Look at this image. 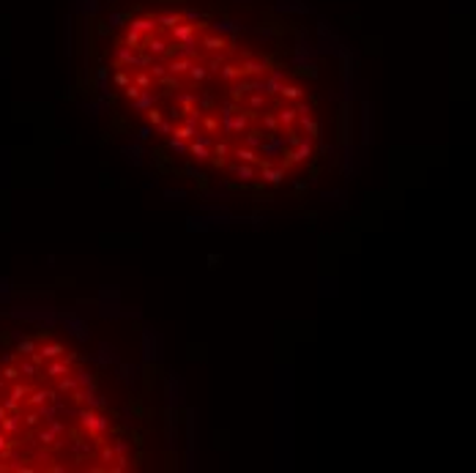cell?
I'll use <instances>...</instances> for the list:
<instances>
[{
    "label": "cell",
    "instance_id": "obj_1",
    "mask_svg": "<svg viewBox=\"0 0 476 473\" xmlns=\"http://www.w3.org/2000/svg\"><path fill=\"white\" fill-rule=\"evenodd\" d=\"M77 416H79V424H82V427L91 432L93 441H99V438H102L104 432L110 429V418H107L102 410H93V408H88V405H85V408L79 410Z\"/></svg>",
    "mask_w": 476,
    "mask_h": 473
},
{
    "label": "cell",
    "instance_id": "obj_2",
    "mask_svg": "<svg viewBox=\"0 0 476 473\" xmlns=\"http://www.w3.org/2000/svg\"><path fill=\"white\" fill-rule=\"evenodd\" d=\"M227 173H230L236 181H241V184H254V178H257V167L244 164V161H236V159L227 161Z\"/></svg>",
    "mask_w": 476,
    "mask_h": 473
},
{
    "label": "cell",
    "instance_id": "obj_3",
    "mask_svg": "<svg viewBox=\"0 0 476 473\" xmlns=\"http://www.w3.org/2000/svg\"><path fill=\"white\" fill-rule=\"evenodd\" d=\"M287 148V140L282 137V134H266V140H263V145H260V151H263V159H277V156H282V151Z\"/></svg>",
    "mask_w": 476,
    "mask_h": 473
},
{
    "label": "cell",
    "instance_id": "obj_4",
    "mask_svg": "<svg viewBox=\"0 0 476 473\" xmlns=\"http://www.w3.org/2000/svg\"><path fill=\"white\" fill-rule=\"evenodd\" d=\"M63 326L69 328V334H74L77 339H82V342L91 336V334H88V326H85V323L79 320L77 315H63Z\"/></svg>",
    "mask_w": 476,
    "mask_h": 473
},
{
    "label": "cell",
    "instance_id": "obj_5",
    "mask_svg": "<svg viewBox=\"0 0 476 473\" xmlns=\"http://www.w3.org/2000/svg\"><path fill=\"white\" fill-rule=\"evenodd\" d=\"M230 156H236V161H244V164H254V167L260 164V159H263V156H257V151H254V148H249V145H238V148H233Z\"/></svg>",
    "mask_w": 476,
    "mask_h": 473
},
{
    "label": "cell",
    "instance_id": "obj_6",
    "mask_svg": "<svg viewBox=\"0 0 476 473\" xmlns=\"http://www.w3.org/2000/svg\"><path fill=\"white\" fill-rule=\"evenodd\" d=\"M197 123H194L192 118H184L181 120V123L176 126V132H172V137H178V140H186V143H189V140H194L197 137Z\"/></svg>",
    "mask_w": 476,
    "mask_h": 473
},
{
    "label": "cell",
    "instance_id": "obj_7",
    "mask_svg": "<svg viewBox=\"0 0 476 473\" xmlns=\"http://www.w3.org/2000/svg\"><path fill=\"white\" fill-rule=\"evenodd\" d=\"M189 156L197 161V164H205V161H211V148L208 145H203V143H197V140H189Z\"/></svg>",
    "mask_w": 476,
    "mask_h": 473
},
{
    "label": "cell",
    "instance_id": "obj_8",
    "mask_svg": "<svg viewBox=\"0 0 476 473\" xmlns=\"http://www.w3.org/2000/svg\"><path fill=\"white\" fill-rule=\"evenodd\" d=\"M156 99H159V96H156V93H148V91H143V93H140V96H137V99H134V101H132V110H134V112H143V110H145V112H148V110H151V107H153V104H156Z\"/></svg>",
    "mask_w": 476,
    "mask_h": 473
},
{
    "label": "cell",
    "instance_id": "obj_9",
    "mask_svg": "<svg viewBox=\"0 0 476 473\" xmlns=\"http://www.w3.org/2000/svg\"><path fill=\"white\" fill-rule=\"evenodd\" d=\"M282 79H285L282 74H279V71H274L271 77H268L266 82H263V93H266V96H279V91H282V85H285Z\"/></svg>",
    "mask_w": 476,
    "mask_h": 473
},
{
    "label": "cell",
    "instance_id": "obj_10",
    "mask_svg": "<svg viewBox=\"0 0 476 473\" xmlns=\"http://www.w3.org/2000/svg\"><path fill=\"white\" fill-rule=\"evenodd\" d=\"M277 118H279V126H285V129L290 132V129H293V123L298 120V112H296V107L287 104V107H282V110L277 112Z\"/></svg>",
    "mask_w": 476,
    "mask_h": 473
},
{
    "label": "cell",
    "instance_id": "obj_11",
    "mask_svg": "<svg viewBox=\"0 0 476 473\" xmlns=\"http://www.w3.org/2000/svg\"><path fill=\"white\" fill-rule=\"evenodd\" d=\"M69 369H71V364H66L63 359H52V364H47V377H63V375H69Z\"/></svg>",
    "mask_w": 476,
    "mask_h": 473
},
{
    "label": "cell",
    "instance_id": "obj_12",
    "mask_svg": "<svg viewBox=\"0 0 476 473\" xmlns=\"http://www.w3.org/2000/svg\"><path fill=\"white\" fill-rule=\"evenodd\" d=\"M260 123H263V132H266V134H277V132H279V118H277V112L263 110V112H260Z\"/></svg>",
    "mask_w": 476,
    "mask_h": 473
},
{
    "label": "cell",
    "instance_id": "obj_13",
    "mask_svg": "<svg viewBox=\"0 0 476 473\" xmlns=\"http://www.w3.org/2000/svg\"><path fill=\"white\" fill-rule=\"evenodd\" d=\"M120 153H123V156L129 159V161H132L134 167H140V164H143V159H140V156H143V145H140V143L123 145V148H120Z\"/></svg>",
    "mask_w": 476,
    "mask_h": 473
},
{
    "label": "cell",
    "instance_id": "obj_14",
    "mask_svg": "<svg viewBox=\"0 0 476 473\" xmlns=\"http://www.w3.org/2000/svg\"><path fill=\"white\" fill-rule=\"evenodd\" d=\"M82 405H88V408H93V410H104V408H107V400L96 394V389H85V400H82Z\"/></svg>",
    "mask_w": 476,
    "mask_h": 473
},
{
    "label": "cell",
    "instance_id": "obj_15",
    "mask_svg": "<svg viewBox=\"0 0 476 473\" xmlns=\"http://www.w3.org/2000/svg\"><path fill=\"white\" fill-rule=\"evenodd\" d=\"M19 424H22V416L19 413H9L6 418H0V429H3L6 435H14V432L19 429Z\"/></svg>",
    "mask_w": 476,
    "mask_h": 473
},
{
    "label": "cell",
    "instance_id": "obj_16",
    "mask_svg": "<svg viewBox=\"0 0 476 473\" xmlns=\"http://www.w3.org/2000/svg\"><path fill=\"white\" fill-rule=\"evenodd\" d=\"M38 353L44 356V359H60V356L66 353V348L60 342H47V345H41L38 348Z\"/></svg>",
    "mask_w": 476,
    "mask_h": 473
},
{
    "label": "cell",
    "instance_id": "obj_17",
    "mask_svg": "<svg viewBox=\"0 0 476 473\" xmlns=\"http://www.w3.org/2000/svg\"><path fill=\"white\" fill-rule=\"evenodd\" d=\"M79 389V383H77V375H63V377H58V391L60 394H71V391H77Z\"/></svg>",
    "mask_w": 476,
    "mask_h": 473
},
{
    "label": "cell",
    "instance_id": "obj_18",
    "mask_svg": "<svg viewBox=\"0 0 476 473\" xmlns=\"http://www.w3.org/2000/svg\"><path fill=\"white\" fill-rule=\"evenodd\" d=\"M263 140H266V132L263 129H246V137H244V145H249L257 151L260 145H263Z\"/></svg>",
    "mask_w": 476,
    "mask_h": 473
},
{
    "label": "cell",
    "instance_id": "obj_19",
    "mask_svg": "<svg viewBox=\"0 0 476 473\" xmlns=\"http://www.w3.org/2000/svg\"><path fill=\"white\" fill-rule=\"evenodd\" d=\"M241 71H244V77H260V74L266 71V66L260 63V60L249 58V60H244V66H241Z\"/></svg>",
    "mask_w": 476,
    "mask_h": 473
},
{
    "label": "cell",
    "instance_id": "obj_20",
    "mask_svg": "<svg viewBox=\"0 0 476 473\" xmlns=\"http://www.w3.org/2000/svg\"><path fill=\"white\" fill-rule=\"evenodd\" d=\"M167 151H172V153H178V156H186V151H189V143H186V140H178V137H167Z\"/></svg>",
    "mask_w": 476,
    "mask_h": 473
},
{
    "label": "cell",
    "instance_id": "obj_21",
    "mask_svg": "<svg viewBox=\"0 0 476 473\" xmlns=\"http://www.w3.org/2000/svg\"><path fill=\"white\" fill-rule=\"evenodd\" d=\"M30 386H28V383H17L14 380V386H11V391H9V394H6V397H11V400H17V402H22V400H28V394H30Z\"/></svg>",
    "mask_w": 476,
    "mask_h": 473
},
{
    "label": "cell",
    "instance_id": "obj_22",
    "mask_svg": "<svg viewBox=\"0 0 476 473\" xmlns=\"http://www.w3.org/2000/svg\"><path fill=\"white\" fill-rule=\"evenodd\" d=\"M298 123H301V129H304L307 132V137H320V126L318 123H315V120L310 118V115H301V118H298Z\"/></svg>",
    "mask_w": 476,
    "mask_h": 473
},
{
    "label": "cell",
    "instance_id": "obj_23",
    "mask_svg": "<svg viewBox=\"0 0 476 473\" xmlns=\"http://www.w3.org/2000/svg\"><path fill=\"white\" fill-rule=\"evenodd\" d=\"M249 129V112H236L233 115V134H241Z\"/></svg>",
    "mask_w": 476,
    "mask_h": 473
},
{
    "label": "cell",
    "instance_id": "obj_24",
    "mask_svg": "<svg viewBox=\"0 0 476 473\" xmlns=\"http://www.w3.org/2000/svg\"><path fill=\"white\" fill-rule=\"evenodd\" d=\"M77 375V383H79V389H96V377H93L91 369H79Z\"/></svg>",
    "mask_w": 476,
    "mask_h": 473
},
{
    "label": "cell",
    "instance_id": "obj_25",
    "mask_svg": "<svg viewBox=\"0 0 476 473\" xmlns=\"http://www.w3.org/2000/svg\"><path fill=\"white\" fill-rule=\"evenodd\" d=\"M225 44H227V41L219 36V33H213V36H205V38H203V47H205V50H211V52L225 50Z\"/></svg>",
    "mask_w": 476,
    "mask_h": 473
},
{
    "label": "cell",
    "instance_id": "obj_26",
    "mask_svg": "<svg viewBox=\"0 0 476 473\" xmlns=\"http://www.w3.org/2000/svg\"><path fill=\"white\" fill-rule=\"evenodd\" d=\"M219 74H222V79H227V82H236V79L244 77V71H241V66H233V63H227L225 69H219Z\"/></svg>",
    "mask_w": 476,
    "mask_h": 473
},
{
    "label": "cell",
    "instance_id": "obj_27",
    "mask_svg": "<svg viewBox=\"0 0 476 473\" xmlns=\"http://www.w3.org/2000/svg\"><path fill=\"white\" fill-rule=\"evenodd\" d=\"M200 123H203V129H205V132H211V134H222V123H219L217 115H205V118H200Z\"/></svg>",
    "mask_w": 476,
    "mask_h": 473
},
{
    "label": "cell",
    "instance_id": "obj_28",
    "mask_svg": "<svg viewBox=\"0 0 476 473\" xmlns=\"http://www.w3.org/2000/svg\"><path fill=\"white\" fill-rule=\"evenodd\" d=\"M279 96H282L285 101H298L301 96H304V91H301L298 85H282V91H279Z\"/></svg>",
    "mask_w": 476,
    "mask_h": 473
},
{
    "label": "cell",
    "instance_id": "obj_29",
    "mask_svg": "<svg viewBox=\"0 0 476 473\" xmlns=\"http://www.w3.org/2000/svg\"><path fill=\"white\" fill-rule=\"evenodd\" d=\"M189 58H181V60H172L170 66H167V71L170 74H189Z\"/></svg>",
    "mask_w": 476,
    "mask_h": 473
},
{
    "label": "cell",
    "instance_id": "obj_30",
    "mask_svg": "<svg viewBox=\"0 0 476 473\" xmlns=\"http://www.w3.org/2000/svg\"><path fill=\"white\" fill-rule=\"evenodd\" d=\"M36 350H38V348H36V342L28 339V336H22V339L17 342V353H22V356H33Z\"/></svg>",
    "mask_w": 476,
    "mask_h": 473
},
{
    "label": "cell",
    "instance_id": "obj_31",
    "mask_svg": "<svg viewBox=\"0 0 476 473\" xmlns=\"http://www.w3.org/2000/svg\"><path fill=\"white\" fill-rule=\"evenodd\" d=\"M184 173L189 175V178H194V181H200V184H208V175H205L203 170H200L197 164H186V167H184Z\"/></svg>",
    "mask_w": 476,
    "mask_h": 473
},
{
    "label": "cell",
    "instance_id": "obj_32",
    "mask_svg": "<svg viewBox=\"0 0 476 473\" xmlns=\"http://www.w3.org/2000/svg\"><path fill=\"white\" fill-rule=\"evenodd\" d=\"M194 101H197L194 93H178V104H181V110H184V115L189 110H194Z\"/></svg>",
    "mask_w": 476,
    "mask_h": 473
},
{
    "label": "cell",
    "instance_id": "obj_33",
    "mask_svg": "<svg viewBox=\"0 0 476 473\" xmlns=\"http://www.w3.org/2000/svg\"><path fill=\"white\" fill-rule=\"evenodd\" d=\"M249 107H252V110H257V112H263L266 110V93L263 91H254L252 96H249Z\"/></svg>",
    "mask_w": 476,
    "mask_h": 473
},
{
    "label": "cell",
    "instance_id": "obj_34",
    "mask_svg": "<svg viewBox=\"0 0 476 473\" xmlns=\"http://www.w3.org/2000/svg\"><path fill=\"white\" fill-rule=\"evenodd\" d=\"M118 372H120V380L134 383V377H137V367H132V364H120Z\"/></svg>",
    "mask_w": 476,
    "mask_h": 473
},
{
    "label": "cell",
    "instance_id": "obj_35",
    "mask_svg": "<svg viewBox=\"0 0 476 473\" xmlns=\"http://www.w3.org/2000/svg\"><path fill=\"white\" fill-rule=\"evenodd\" d=\"M96 361L99 364H112V361H118V356H115V350H112V348H107V345H104V348L99 350Z\"/></svg>",
    "mask_w": 476,
    "mask_h": 473
},
{
    "label": "cell",
    "instance_id": "obj_36",
    "mask_svg": "<svg viewBox=\"0 0 476 473\" xmlns=\"http://www.w3.org/2000/svg\"><path fill=\"white\" fill-rule=\"evenodd\" d=\"M197 101H200V107H197L200 112H208V110H213V107H217V99H213L211 93H200Z\"/></svg>",
    "mask_w": 476,
    "mask_h": 473
},
{
    "label": "cell",
    "instance_id": "obj_37",
    "mask_svg": "<svg viewBox=\"0 0 476 473\" xmlns=\"http://www.w3.org/2000/svg\"><path fill=\"white\" fill-rule=\"evenodd\" d=\"M134 85H140L143 91H148V88L153 85V77H151L148 71H137V74H134Z\"/></svg>",
    "mask_w": 476,
    "mask_h": 473
},
{
    "label": "cell",
    "instance_id": "obj_38",
    "mask_svg": "<svg viewBox=\"0 0 476 473\" xmlns=\"http://www.w3.org/2000/svg\"><path fill=\"white\" fill-rule=\"evenodd\" d=\"M36 372H38V364L33 361V359L19 364V375H25V377H36Z\"/></svg>",
    "mask_w": 476,
    "mask_h": 473
},
{
    "label": "cell",
    "instance_id": "obj_39",
    "mask_svg": "<svg viewBox=\"0 0 476 473\" xmlns=\"http://www.w3.org/2000/svg\"><path fill=\"white\" fill-rule=\"evenodd\" d=\"M189 77L194 82H203V79L208 77V69H205V66H189Z\"/></svg>",
    "mask_w": 476,
    "mask_h": 473
},
{
    "label": "cell",
    "instance_id": "obj_40",
    "mask_svg": "<svg viewBox=\"0 0 476 473\" xmlns=\"http://www.w3.org/2000/svg\"><path fill=\"white\" fill-rule=\"evenodd\" d=\"M0 375L6 377V383H14V380H19V367H11V364H6Z\"/></svg>",
    "mask_w": 476,
    "mask_h": 473
},
{
    "label": "cell",
    "instance_id": "obj_41",
    "mask_svg": "<svg viewBox=\"0 0 476 473\" xmlns=\"http://www.w3.org/2000/svg\"><path fill=\"white\" fill-rule=\"evenodd\" d=\"M153 132H159V134H164V137H170V134L176 132V123L164 118V120H162V123H159V126H153Z\"/></svg>",
    "mask_w": 476,
    "mask_h": 473
},
{
    "label": "cell",
    "instance_id": "obj_42",
    "mask_svg": "<svg viewBox=\"0 0 476 473\" xmlns=\"http://www.w3.org/2000/svg\"><path fill=\"white\" fill-rule=\"evenodd\" d=\"M38 443H44V446H52V443H55L58 441V435H55V432H52V429H41V432H38Z\"/></svg>",
    "mask_w": 476,
    "mask_h": 473
},
{
    "label": "cell",
    "instance_id": "obj_43",
    "mask_svg": "<svg viewBox=\"0 0 476 473\" xmlns=\"http://www.w3.org/2000/svg\"><path fill=\"white\" fill-rule=\"evenodd\" d=\"M148 74H151L153 79H164V77H167V66H162V63H156V60H153Z\"/></svg>",
    "mask_w": 476,
    "mask_h": 473
},
{
    "label": "cell",
    "instance_id": "obj_44",
    "mask_svg": "<svg viewBox=\"0 0 476 473\" xmlns=\"http://www.w3.org/2000/svg\"><path fill=\"white\" fill-rule=\"evenodd\" d=\"M184 197H186L184 189H167V192H164V200H170V202H181Z\"/></svg>",
    "mask_w": 476,
    "mask_h": 473
},
{
    "label": "cell",
    "instance_id": "obj_45",
    "mask_svg": "<svg viewBox=\"0 0 476 473\" xmlns=\"http://www.w3.org/2000/svg\"><path fill=\"white\" fill-rule=\"evenodd\" d=\"M162 120H164V112L156 110V107H151V110H148V123H151V126H159Z\"/></svg>",
    "mask_w": 476,
    "mask_h": 473
},
{
    "label": "cell",
    "instance_id": "obj_46",
    "mask_svg": "<svg viewBox=\"0 0 476 473\" xmlns=\"http://www.w3.org/2000/svg\"><path fill=\"white\" fill-rule=\"evenodd\" d=\"M55 413H58V405H47V402H44V405H38V416H44L47 421H50V418L55 416Z\"/></svg>",
    "mask_w": 476,
    "mask_h": 473
},
{
    "label": "cell",
    "instance_id": "obj_47",
    "mask_svg": "<svg viewBox=\"0 0 476 473\" xmlns=\"http://www.w3.org/2000/svg\"><path fill=\"white\" fill-rule=\"evenodd\" d=\"M151 134H153V126L151 123L148 126H140V129H137V140H140V143H148Z\"/></svg>",
    "mask_w": 476,
    "mask_h": 473
},
{
    "label": "cell",
    "instance_id": "obj_48",
    "mask_svg": "<svg viewBox=\"0 0 476 473\" xmlns=\"http://www.w3.org/2000/svg\"><path fill=\"white\" fill-rule=\"evenodd\" d=\"M123 93H126V99H132V101H134V99L140 96V93H143V88H140V85H134V82H129V85L123 88Z\"/></svg>",
    "mask_w": 476,
    "mask_h": 473
},
{
    "label": "cell",
    "instance_id": "obj_49",
    "mask_svg": "<svg viewBox=\"0 0 476 473\" xmlns=\"http://www.w3.org/2000/svg\"><path fill=\"white\" fill-rule=\"evenodd\" d=\"M112 82H115L118 88H126V85L132 82V79H129V74H126V71H115V77H112Z\"/></svg>",
    "mask_w": 476,
    "mask_h": 473
},
{
    "label": "cell",
    "instance_id": "obj_50",
    "mask_svg": "<svg viewBox=\"0 0 476 473\" xmlns=\"http://www.w3.org/2000/svg\"><path fill=\"white\" fill-rule=\"evenodd\" d=\"M38 418H41V416H38V408H36L33 413H25V416H22V421L28 424V427H36V424H38Z\"/></svg>",
    "mask_w": 476,
    "mask_h": 473
},
{
    "label": "cell",
    "instance_id": "obj_51",
    "mask_svg": "<svg viewBox=\"0 0 476 473\" xmlns=\"http://www.w3.org/2000/svg\"><path fill=\"white\" fill-rule=\"evenodd\" d=\"M112 449H115V457H120V454H126V451H129V443H126V441H115V446H112Z\"/></svg>",
    "mask_w": 476,
    "mask_h": 473
},
{
    "label": "cell",
    "instance_id": "obj_52",
    "mask_svg": "<svg viewBox=\"0 0 476 473\" xmlns=\"http://www.w3.org/2000/svg\"><path fill=\"white\" fill-rule=\"evenodd\" d=\"M167 115H170L172 120H184V110H181V107H170V112H167Z\"/></svg>",
    "mask_w": 476,
    "mask_h": 473
},
{
    "label": "cell",
    "instance_id": "obj_53",
    "mask_svg": "<svg viewBox=\"0 0 476 473\" xmlns=\"http://www.w3.org/2000/svg\"><path fill=\"white\" fill-rule=\"evenodd\" d=\"M102 459H104V462H112V459H115V449H104L102 451Z\"/></svg>",
    "mask_w": 476,
    "mask_h": 473
},
{
    "label": "cell",
    "instance_id": "obj_54",
    "mask_svg": "<svg viewBox=\"0 0 476 473\" xmlns=\"http://www.w3.org/2000/svg\"><path fill=\"white\" fill-rule=\"evenodd\" d=\"M217 263H222V257H219V254H211V257H208V266L217 268Z\"/></svg>",
    "mask_w": 476,
    "mask_h": 473
},
{
    "label": "cell",
    "instance_id": "obj_55",
    "mask_svg": "<svg viewBox=\"0 0 476 473\" xmlns=\"http://www.w3.org/2000/svg\"><path fill=\"white\" fill-rule=\"evenodd\" d=\"M6 446H9V438H6V432H0V451H3Z\"/></svg>",
    "mask_w": 476,
    "mask_h": 473
},
{
    "label": "cell",
    "instance_id": "obj_56",
    "mask_svg": "<svg viewBox=\"0 0 476 473\" xmlns=\"http://www.w3.org/2000/svg\"><path fill=\"white\" fill-rule=\"evenodd\" d=\"M3 389H6V377L0 375V394H3Z\"/></svg>",
    "mask_w": 476,
    "mask_h": 473
},
{
    "label": "cell",
    "instance_id": "obj_57",
    "mask_svg": "<svg viewBox=\"0 0 476 473\" xmlns=\"http://www.w3.org/2000/svg\"><path fill=\"white\" fill-rule=\"evenodd\" d=\"M6 470H11V468H9V465H3V462H0V473H6Z\"/></svg>",
    "mask_w": 476,
    "mask_h": 473
}]
</instances>
